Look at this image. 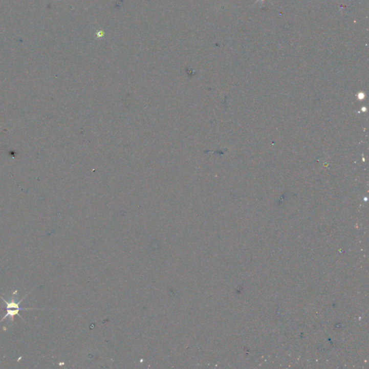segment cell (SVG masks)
<instances>
[{
	"label": "cell",
	"mask_w": 369,
	"mask_h": 369,
	"mask_svg": "<svg viewBox=\"0 0 369 369\" xmlns=\"http://www.w3.org/2000/svg\"><path fill=\"white\" fill-rule=\"evenodd\" d=\"M26 296H27V294H26V296H25L20 301H18V302H17V301H16L15 298H12L11 301L9 302V301H6V300H5V298L3 297V296H0V297L3 298V301H4L5 305H6V307H5V309H6L7 312V313L5 314L4 317H3V318L1 320H0V322H3V320H5V319L8 318V317H10V319H11L12 321H13L14 318H15V316L16 315H18L21 319H24H24L23 318V317H21L20 314H19V312H20V311L37 310V309L22 308V307H20V305L21 302L24 301V298H26Z\"/></svg>",
	"instance_id": "cell-1"
}]
</instances>
